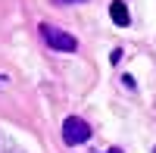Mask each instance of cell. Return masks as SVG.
<instances>
[{
  "label": "cell",
  "mask_w": 156,
  "mask_h": 153,
  "mask_svg": "<svg viewBox=\"0 0 156 153\" xmlns=\"http://www.w3.org/2000/svg\"><path fill=\"white\" fill-rule=\"evenodd\" d=\"M87 137H90V125H87L84 119L69 116L66 122H62V141H66L69 147H75V144H84Z\"/></svg>",
  "instance_id": "obj_2"
},
{
  "label": "cell",
  "mask_w": 156,
  "mask_h": 153,
  "mask_svg": "<svg viewBox=\"0 0 156 153\" xmlns=\"http://www.w3.org/2000/svg\"><path fill=\"white\" fill-rule=\"evenodd\" d=\"M109 16H112L115 25H128V22H131V12H128V6L122 3V0H112V3H109Z\"/></svg>",
  "instance_id": "obj_3"
},
{
  "label": "cell",
  "mask_w": 156,
  "mask_h": 153,
  "mask_svg": "<svg viewBox=\"0 0 156 153\" xmlns=\"http://www.w3.org/2000/svg\"><path fill=\"white\" fill-rule=\"evenodd\" d=\"M41 37L47 41V47L62 50V53H72V50H78V41H75L69 31L56 28V25H41Z\"/></svg>",
  "instance_id": "obj_1"
},
{
  "label": "cell",
  "mask_w": 156,
  "mask_h": 153,
  "mask_svg": "<svg viewBox=\"0 0 156 153\" xmlns=\"http://www.w3.org/2000/svg\"><path fill=\"white\" fill-rule=\"evenodd\" d=\"M53 3H84V0H53Z\"/></svg>",
  "instance_id": "obj_4"
}]
</instances>
